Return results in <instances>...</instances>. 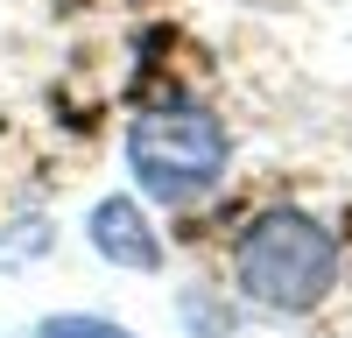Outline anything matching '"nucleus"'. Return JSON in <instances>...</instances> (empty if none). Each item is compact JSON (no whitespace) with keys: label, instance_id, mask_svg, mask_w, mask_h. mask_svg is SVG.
I'll use <instances>...</instances> for the list:
<instances>
[{"label":"nucleus","instance_id":"1","mask_svg":"<svg viewBox=\"0 0 352 338\" xmlns=\"http://www.w3.org/2000/svg\"><path fill=\"white\" fill-rule=\"evenodd\" d=\"M232 282H240V296H254L261 310H282V317L317 310L338 282L331 225H317L310 212H289V205L247 218L240 247H232Z\"/></svg>","mask_w":352,"mask_h":338},{"label":"nucleus","instance_id":"2","mask_svg":"<svg viewBox=\"0 0 352 338\" xmlns=\"http://www.w3.org/2000/svg\"><path fill=\"white\" fill-rule=\"evenodd\" d=\"M226 155H232V141L219 127V113H204V106H148L127 127V162L141 190L162 197V205L204 197L226 177Z\"/></svg>","mask_w":352,"mask_h":338},{"label":"nucleus","instance_id":"3","mask_svg":"<svg viewBox=\"0 0 352 338\" xmlns=\"http://www.w3.org/2000/svg\"><path fill=\"white\" fill-rule=\"evenodd\" d=\"M85 233H92V247L113 268H162V240L148 233V218H141L134 197H99Z\"/></svg>","mask_w":352,"mask_h":338},{"label":"nucleus","instance_id":"4","mask_svg":"<svg viewBox=\"0 0 352 338\" xmlns=\"http://www.w3.org/2000/svg\"><path fill=\"white\" fill-rule=\"evenodd\" d=\"M43 338H134V331H120L113 317H78V310H64V317L43 324Z\"/></svg>","mask_w":352,"mask_h":338}]
</instances>
